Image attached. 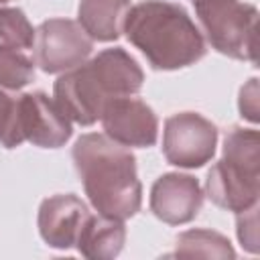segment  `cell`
I'll return each instance as SVG.
<instances>
[{"instance_id": "8992f818", "label": "cell", "mask_w": 260, "mask_h": 260, "mask_svg": "<svg viewBox=\"0 0 260 260\" xmlns=\"http://www.w3.org/2000/svg\"><path fill=\"white\" fill-rule=\"evenodd\" d=\"M71 120L45 91H30L14 98L10 118L0 132L4 148L32 142L39 148H61L71 138Z\"/></svg>"}, {"instance_id": "e0dca14e", "label": "cell", "mask_w": 260, "mask_h": 260, "mask_svg": "<svg viewBox=\"0 0 260 260\" xmlns=\"http://www.w3.org/2000/svg\"><path fill=\"white\" fill-rule=\"evenodd\" d=\"M236 232L238 240L244 250L256 254L258 252V205H252L250 209H244L236 213Z\"/></svg>"}, {"instance_id": "52a82bcc", "label": "cell", "mask_w": 260, "mask_h": 260, "mask_svg": "<svg viewBox=\"0 0 260 260\" xmlns=\"http://www.w3.org/2000/svg\"><path fill=\"white\" fill-rule=\"evenodd\" d=\"M217 146V128L197 112H179L165 122L162 154L169 165L199 169L209 162Z\"/></svg>"}, {"instance_id": "ffe728a7", "label": "cell", "mask_w": 260, "mask_h": 260, "mask_svg": "<svg viewBox=\"0 0 260 260\" xmlns=\"http://www.w3.org/2000/svg\"><path fill=\"white\" fill-rule=\"evenodd\" d=\"M6 2H10V0H0V4H6Z\"/></svg>"}, {"instance_id": "2e32d148", "label": "cell", "mask_w": 260, "mask_h": 260, "mask_svg": "<svg viewBox=\"0 0 260 260\" xmlns=\"http://www.w3.org/2000/svg\"><path fill=\"white\" fill-rule=\"evenodd\" d=\"M35 37L37 30L32 28L30 20L20 8H10V6L0 8V43L16 49L32 51Z\"/></svg>"}, {"instance_id": "d6986e66", "label": "cell", "mask_w": 260, "mask_h": 260, "mask_svg": "<svg viewBox=\"0 0 260 260\" xmlns=\"http://www.w3.org/2000/svg\"><path fill=\"white\" fill-rule=\"evenodd\" d=\"M12 104H14V98H10L8 93H4L0 89V132L4 130L8 118H10V112H12Z\"/></svg>"}, {"instance_id": "30bf717a", "label": "cell", "mask_w": 260, "mask_h": 260, "mask_svg": "<svg viewBox=\"0 0 260 260\" xmlns=\"http://www.w3.org/2000/svg\"><path fill=\"white\" fill-rule=\"evenodd\" d=\"M203 191L195 177L183 173L160 175L150 189V211L169 225H183L197 217Z\"/></svg>"}, {"instance_id": "9c48e42d", "label": "cell", "mask_w": 260, "mask_h": 260, "mask_svg": "<svg viewBox=\"0 0 260 260\" xmlns=\"http://www.w3.org/2000/svg\"><path fill=\"white\" fill-rule=\"evenodd\" d=\"M100 120L104 126V134L122 146L148 148L156 144L158 118L154 110L142 100H136L132 95L116 98L106 104Z\"/></svg>"}, {"instance_id": "277c9868", "label": "cell", "mask_w": 260, "mask_h": 260, "mask_svg": "<svg viewBox=\"0 0 260 260\" xmlns=\"http://www.w3.org/2000/svg\"><path fill=\"white\" fill-rule=\"evenodd\" d=\"M260 136L254 128L234 126L223 138V154L209 169L205 193L213 205L240 213L258 205Z\"/></svg>"}, {"instance_id": "6da1fadb", "label": "cell", "mask_w": 260, "mask_h": 260, "mask_svg": "<svg viewBox=\"0 0 260 260\" xmlns=\"http://www.w3.org/2000/svg\"><path fill=\"white\" fill-rule=\"evenodd\" d=\"M75 171L93 209L106 217L128 219L140 211L142 185L128 146L106 134H81L71 150Z\"/></svg>"}, {"instance_id": "7c38bea8", "label": "cell", "mask_w": 260, "mask_h": 260, "mask_svg": "<svg viewBox=\"0 0 260 260\" xmlns=\"http://www.w3.org/2000/svg\"><path fill=\"white\" fill-rule=\"evenodd\" d=\"M126 242V225L122 219L106 217L102 213L85 219L79 238L75 242V248L81 256L91 260H112L116 258Z\"/></svg>"}, {"instance_id": "ac0fdd59", "label": "cell", "mask_w": 260, "mask_h": 260, "mask_svg": "<svg viewBox=\"0 0 260 260\" xmlns=\"http://www.w3.org/2000/svg\"><path fill=\"white\" fill-rule=\"evenodd\" d=\"M238 108H240V116L250 120V122H258V79L252 77L248 79V83L242 85L240 89V100H238Z\"/></svg>"}, {"instance_id": "3957f363", "label": "cell", "mask_w": 260, "mask_h": 260, "mask_svg": "<svg viewBox=\"0 0 260 260\" xmlns=\"http://www.w3.org/2000/svg\"><path fill=\"white\" fill-rule=\"evenodd\" d=\"M124 32L156 71L195 65L207 53L205 39L189 12L169 0H144L130 6Z\"/></svg>"}, {"instance_id": "5b68a950", "label": "cell", "mask_w": 260, "mask_h": 260, "mask_svg": "<svg viewBox=\"0 0 260 260\" xmlns=\"http://www.w3.org/2000/svg\"><path fill=\"white\" fill-rule=\"evenodd\" d=\"M209 45L232 59L256 63L258 8L242 0H193Z\"/></svg>"}, {"instance_id": "5bb4252c", "label": "cell", "mask_w": 260, "mask_h": 260, "mask_svg": "<svg viewBox=\"0 0 260 260\" xmlns=\"http://www.w3.org/2000/svg\"><path fill=\"white\" fill-rule=\"evenodd\" d=\"M171 256L177 258H217V260H232L236 258V250L232 248L230 240L213 230H187L179 234L175 252Z\"/></svg>"}, {"instance_id": "9a60e30c", "label": "cell", "mask_w": 260, "mask_h": 260, "mask_svg": "<svg viewBox=\"0 0 260 260\" xmlns=\"http://www.w3.org/2000/svg\"><path fill=\"white\" fill-rule=\"evenodd\" d=\"M35 65L28 51L0 43V87L22 89L35 79Z\"/></svg>"}, {"instance_id": "8fae6325", "label": "cell", "mask_w": 260, "mask_h": 260, "mask_svg": "<svg viewBox=\"0 0 260 260\" xmlns=\"http://www.w3.org/2000/svg\"><path fill=\"white\" fill-rule=\"evenodd\" d=\"M89 207L75 193H61L43 199L39 207V234L43 242L57 250H69L75 246L79 232L89 217Z\"/></svg>"}, {"instance_id": "ba28073f", "label": "cell", "mask_w": 260, "mask_h": 260, "mask_svg": "<svg viewBox=\"0 0 260 260\" xmlns=\"http://www.w3.org/2000/svg\"><path fill=\"white\" fill-rule=\"evenodd\" d=\"M35 61L45 73H65L85 63L93 51V39L71 18L41 22L35 37Z\"/></svg>"}, {"instance_id": "4fadbf2b", "label": "cell", "mask_w": 260, "mask_h": 260, "mask_svg": "<svg viewBox=\"0 0 260 260\" xmlns=\"http://www.w3.org/2000/svg\"><path fill=\"white\" fill-rule=\"evenodd\" d=\"M130 10V0H79V24L93 39L110 43L120 39Z\"/></svg>"}, {"instance_id": "7a4b0ae2", "label": "cell", "mask_w": 260, "mask_h": 260, "mask_svg": "<svg viewBox=\"0 0 260 260\" xmlns=\"http://www.w3.org/2000/svg\"><path fill=\"white\" fill-rule=\"evenodd\" d=\"M142 83L144 73L138 61L122 47H112L61 73L53 85V100L71 122L91 126L108 102L136 95Z\"/></svg>"}]
</instances>
